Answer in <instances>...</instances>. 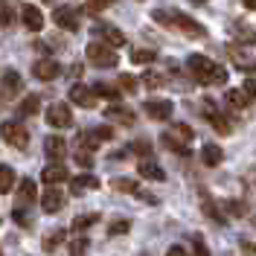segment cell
Masks as SVG:
<instances>
[{
  "label": "cell",
  "instance_id": "5b68a950",
  "mask_svg": "<svg viewBox=\"0 0 256 256\" xmlns=\"http://www.w3.org/2000/svg\"><path fill=\"white\" fill-rule=\"evenodd\" d=\"M227 56H230V62L236 64V70H244V73H254L256 70V52L248 50L244 44H230Z\"/></svg>",
  "mask_w": 256,
  "mask_h": 256
},
{
  "label": "cell",
  "instance_id": "4316f807",
  "mask_svg": "<svg viewBox=\"0 0 256 256\" xmlns=\"http://www.w3.org/2000/svg\"><path fill=\"white\" fill-rule=\"evenodd\" d=\"M64 239H67L64 230H52V233H47V236L41 239V248H44L47 254H52V250H58V248L64 244Z\"/></svg>",
  "mask_w": 256,
  "mask_h": 256
},
{
  "label": "cell",
  "instance_id": "b9f144b4",
  "mask_svg": "<svg viewBox=\"0 0 256 256\" xmlns=\"http://www.w3.org/2000/svg\"><path fill=\"white\" fill-rule=\"evenodd\" d=\"M12 218H15V224H20V227H32V216L30 212H24V207L12 210Z\"/></svg>",
  "mask_w": 256,
  "mask_h": 256
},
{
  "label": "cell",
  "instance_id": "ee69618b",
  "mask_svg": "<svg viewBox=\"0 0 256 256\" xmlns=\"http://www.w3.org/2000/svg\"><path fill=\"white\" fill-rule=\"evenodd\" d=\"M114 0H88V9L90 12H102V9H108Z\"/></svg>",
  "mask_w": 256,
  "mask_h": 256
},
{
  "label": "cell",
  "instance_id": "4dcf8cb0",
  "mask_svg": "<svg viewBox=\"0 0 256 256\" xmlns=\"http://www.w3.org/2000/svg\"><path fill=\"white\" fill-rule=\"evenodd\" d=\"M12 186H15V169L12 166H0V195L12 192Z\"/></svg>",
  "mask_w": 256,
  "mask_h": 256
},
{
  "label": "cell",
  "instance_id": "83f0119b",
  "mask_svg": "<svg viewBox=\"0 0 256 256\" xmlns=\"http://www.w3.org/2000/svg\"><path fill=\"white\" fill-rule=\"evenodd\" d=\"M96 222H99V212H84V216H76V218H73L70 230H73V233H84V230L94 227Z\"/></svg>",
  "mask_w": 256,
  "mask_h": 256
},
{
  "label": "cell",
  "instance_id": "3957f363",
  "mask_svg": "<svg viewBox=\"0 0 256 256\" xmlns=\"http://www.w3.org/2000/svg\"><path fill=\"white\" fill-rule=\"evenodd\" d=\"M84 58L94 64V67H116L120 64V56H116V50L108 47L105 41H99V38H94L88 47H84Z\"/></svg>",
  "mask_w": 256,
  "mask_h": 256
},
{
  "label": "cell",
  "instance_id": "7bdbcfd3",
  "mask_svg": "<svg viewBox=\"0 0 256 256\" xmlns=\"http://www.w3.org/2000/svg\"><path fill=\"white\" fill-rule=\"evenodd\" d=\"M131 230V222H111L108 224V236H122Z\"/></svg>",
  "mask_w": 256,
  "mask_h": 256
},
{
  "label": "cell",
  "instance_id": "f5cc1de1",
  "mask_svg": "<svg viewBox=\"0 0 256 256\" xmlns=\"http://www.w3.org/2000/svg\"><path fill=\"white\" fill-rule=\"evenodd\" d=\"M192 3H198V6H204V3H207V0H192Z\"/></svg>",
  "mask_w": 256,
  "mask_h": 256
},
{
  "label": "cell",
  "instance_id": "f35d334b",
  "mask_svg": "<svg viewBox=\"0 0 256 256\" xmlns=\"http://www.w3.org/2000/svg\"><path fill=\"white\" fill-rule=\"evenodd\" d=\"M120 88H122L126 94H137V88H140V82L134 79L131 73H120Z\"/></svg>",
  "mask_w": 256,
  "mask_h": 256
},
{
  "label": "cell",
  "instance_id": "6da1fadb",
  "mask_svg": "<svg viewBox=\"0 0 256 256\" xmlns=\"http://www.w3.org/2000/svg\"><path fill=\"white\" fill-rule=\"evenodd\" d=\"M152 18H154L158 24H163V26L178 30L180 35H190V38H204V35H207V30H204L195 18L184 15V12H178V9H154Z\"/></svg>",
  "mask_w": 256,
  "mask_h": 256
},
{
  "label": "cell",
  "instance_id": "d590c367",
  "mask_svg": "<svg viewBox=\"0 0 256 256\" xmlns=\"http://www.w3.org/2000/svg\"><path fill=\"white\" fill-rule=\"evenodd\" d=\"M90 90L96 94V99H99V96H105V99H120V88H111V84H102V82H99V84H94Z\"/></svg>",
  "mask_w": 256,
  "mask_h": 256
},
{
  "label": "cell",
  "instance_id": "5bb4252c",
  "mask_svg": "<svg viewBox=\"0 0 256 256\" xmlns=\"http://www.w3.org/2000/svg\"><path fill=\"white\" fill-rule=\"evenodd\" d=\"M0 88H3V96H20L24 94V79H20V73L12 70V67H6L3 76H0Z\"/></svg>",
  "mask_w": 256,
  "mask_h": 256
},
{
  "label": "cell",
  "instance_id": "ba28073f",
  "mask_svg": "<svg viewBox=\"0 0 256 256\" xmlns=\"http://www.w3.org/2000/svg\"><path fill=\"white\" fill-rule=\"evenodd\" d=\"M204 114H207V122L212 126V131H218V134H230L233 131V122H230V116L227 114H222L218 108H216V102H204Z\"/></svg>",
  "mask_w": 256,
  "mask_h": 256
},
{
  "label": "cell",
  "instance_id": "e575fe53",
  "mask_svg": "<svg viewBox=\"0 0 256 256\" xmlns=\"http://www.w3.org/2000/svg\"><path fill=\"white\" fill-rule=\"evenodd\" d=\"M111 186L116 192H131V195H134V190H137V180H134V178H114Z\"/></svg>",
  "mask_w": 256,
  "mask_h": 256
},
{
  "label": "cell",
  "instance_id": "db71d44e",
  "mask_svg": "<svg viewBox=\"0 0 256 256\" xmlns=\"http://www.w3.org/2000/svg\"><path fill=\"white\" fill-rule=\"evenodd\" d=\"M41 3H52V0H41Z\"/></svg>",
  "mask_w": 256,
  "mask_h": 256
},
{
  "label": "cell",
  "instance_id": "836d02e7",
  "mask_svg": "<svg viewBox=\"0 0 256 256\" xmlns=\"http://www.w3.org/2000/svg\"><path fill=\"white\" fill-rule=\"evenodd\" d=\"M143 84L146 88H152V90H158V88L166 84V76H163V73H154V70H148V73H143Z\"/></svg>",
  "mask_w": 256,
  "mask_h": 256
},
{
  "label": "cell",
  "instance_id": "4fadbf2b",
  "mask_svg": "<svg viewBox=\"0 0 256 256\" xmlns=\"http://www.w3.org/2000/svg\"><path fill=\"white\" fill-rule=\"evenodd\" d=\"M32 73H35V79H41V82H52L62 76V64L56 58H41V62L32 64Z\"/></svg>",
  "mask_w": 256,
  "mask_h": 256
},
{
  "label": "cell",
  "instance_id": "d6a6232c",
  "mask_svg": "<svg viewBox=\"0 0 256 256\" xmlns=\"http://www.w3.org/2000/svg\"><path fill=\"white\" fill-rule=\"evenodd\" d=\"M190 244H192V256H210L207 242H204V236H201V233H192V236H190Z\"/></svg>",
  "mask_w": 256,
  "mask_h": 256
},
{
  "label": "cell",
  "instance_id": "7dc6e473",
  "mask_svg": "<svg viewBox=\"0 0 256 256\" xmlns=\"http://www.w3.org/2000/svg\"><path fill=\"white\" fill-rule=\"evenodd\" d=\"M244 94H250V99H256V79L244 82Z\"/></svg>",
  "mask_w": 256,
  "mask_h": 256
},
{
  "label": "cell",
  "instance_id": "8992f818",
  "mask_svg": "<svg viewBox=\"0 0 256 256\" xmlns=\"http://www.w3.org/2000/svg\"><path fill=\"white\" fill-rule=\"evenodd\" d=\"M44 116H47V122L52 128H73V111L64 102H52L47 111H44Z\"/></svg>",
  "mask_w": 256,
  "mask_h": 256
},
{
  "label": "cell",
  "instance_id": "9a60e30c",
  "mask_svg": "<svg viewBox=\"0 0 256 256\" xmlns=\"http://www.w3.org/2000/svg\"><path fill=\"white\" fill-rule=\"evenodd\" d=\"M70 99H73V105H79V108H88V111H90V108H96V94L94 90H90V88H84V84H79V82H76V84H70Z\"/></svg>",
  "mask_w": 256,
  "mask_h": 256
},
{
  "label": "cell",
  "instance_id": "7402d4cb",
  "mask_svg": "<svg viewBox=\"0 0 256 256\" xmlns=\"http://www.w3.org/2000/svg\"><path fill=\"white\" fill-rule=\"evenodd\" d=\"M222 160H224L222 146L207 143L204 148H201V163H204V166H222Z\"/></svg>",
  "mask_w": 256,
  "mask_h": 256
},
{
  "label": "cell",
  "instance_id": "681fc988",
  "mask_svg": "<svg viewBox=\"0 0 256 256\" xmlns=\"http://www.w3.org/2000/svg\"><path fill=\"white\" fill-rule=\"evenodd\" d=\"M242 250H244V254H256V244H250L248 239H242Z\"/></svg>",
  "mask_w": 256,
  "mask_h": 256
},
{
  "label": "cell",
  "instance_id": "603a6c76",
  "mask_svg": "<svg viewBox=\"0 0 256 256\" xmlns=\"http://www.w3.org/2000/svg\"><path fill=\"white\" fill-rule=\"evenodd\" d=\"M41 111V96L38 94H26V99H20L18 105V116H35Z\"/></svg>",
  "mask_w": 256,
  "mask_h": 256
},
{
  "label": "cell",
  "instance_id": "d4e9b609",
  "mask_svg": "<svg viewBox=\"0 0 256 256\" xmlns=\"http://www.w3.org/2000/svg\"><path fill=\"white\" fill-rule=\"evenodd\" d=\"M166 134H172L175 140H180V143H186V146H190V140L195 137V131H192L186 122H172V126L166 128Z\"/></svg>",
  "mask_w": 256,
  "mask_h": 256
},
{
  "label": "cell",
  "instance_id": "bcb514c9",
  "mask_svg": "<svg viewBox=\"0 0 256 256\" xmlns=\"http://www.w3.org/2000/svg\"><path fill=\"white\" fill-rule=\"evenodd\" d=\"M134 195H137L140 201H146V204H158V195H148V192H143V190H134Z\"/></svg>",
  "mask_w": 256,
  "mask_h": 256
},
{
  "label": "cell",
  "instance_id": "f546056e",
  "mask_svg": "<svg viewBox=\"0 0 256 256\" xmlns=\"http://www.w3.org/2000/svg\"><path fill=\"white\" fill-rule=\"evenodd\" d=\"M201 201H204V216H207V218H212L216 224H224V222H227V218H224L222 212H218L216 201H210V195H207V192H201Z\"/></svg>",
  "mask_w": 256,
  "mask_h": 256
},
{
  "label": "cell",
  "instance_id": "44dd1931",
  "mask_svg": "<svg viewBox=\"0 0 256 256\" xmlns=\"http://www.w3.org/2000/svg\"><path fill=\"white\" fill-rule=\"evenodd\" d=\"M224 102H227L233 111H244V108L250 105V96L244 94V90H236V88H230V90L224 94Z\"/></svg>",
  "mask_w": 256,
  "mask_h": 256
},
{
  "label": "cell",
  "instance_id": "484cf974",
  "mask_svg": "<svg viewBox=\"0 0 256 256\" xmlns=\"http://www.w3.org/2000/svg\"><path fill=\"white\" fill-rule=\"evenodd\" d=\"M160 143H163V148H169V152H175V154H180V158H186L190 154V146L186 143H180V140H175L172 134H160Z\"/></svg>",
  "mask_w": 256,
  "mask_h": 256
},
{
  "label": "cell",
  "instance_id": "f907efd6",
  "mask_svg": "<svg viewBox=\"0 0 256 256\" xmlns=\"http://www.w3.org/2000/svg\"><path fill=\"white\" fill-rule=\"evenodd\" d=\"M70 76H73V79H79V76H82V64H73V67H70Z\"/></svg>",
  "mask_w": 256,
  "mask_h": 256
},
{
  "label": "cell",
  "instance_id": "277c9868",
  "mask_svg": "<svg viewBox=\"0 0 256 256\" xmlns=\"http://www.w3.org/2000/svg\"><path fill=\"white\" fill-rule=\"evenodd\" d=\"M0 137H3V143H9L18 152H26L30 148V131H26L24 122H18V120L0 122Z\"/></svg>",
  "mask_w": 256,
  "mask_h": 256
},
{
  "label": "cell",
  "instance_id": "816d5d0a",
  "mask_svg": "<svg viewBox=\"0 0 256 256\" xmlns=\"http://www.w3.org/2000/svg\"><path fill=\"white\" fill-rule=\"evenodd\" d=\"M242 6H244V9H250V12H256V0H242Z\"/></svg>",
  "mask_w": 256,
  "mask_h": 256
},
{
  "label": "cell",
  "instance_id": "ffe728a7",
  "mask_svg": "<svg viewBox=\"0 0 256 256\" xmlns=\"http://www.w3.org/2000/svg\"><path fill=\"white\" fill-rule=\"evenodd\" d=\"M137 172H140V178H146V180H166V172L160 169L154 160H140V166H137Z\"/></svg>",
  "mask_w": 256,
  "mask_h": 256
},
{
  "label": "cell",
  "instance_id": "8fae6325",
  "mask_svg": "<svg viewBox=\"0 0 256 256\" xmlns=\"http://www.w3.org/2000/svg\"><path fill=\"white\" fill-rule=\"evenodd\" d=\"M94 38H102L108 47H122L126 44V32L111 26V24H94Z\"/></svg>",
  "mask_w": 256,
  "mask_h": 256
},
{
  "label": "cell",
  "instance_id": "e0dca14e",
  "mask_svg": "<svg viewBox=\"0 0 256 256\" xmlns=\"http://www.w3.org/2000/svg\"><path fill=\"white\" fill-rule=\"evenodd\" d=\"M20 18H24V26H26L30 32H41V30H44V15H41V9H38V6L26 3Z\"/></svg>",
  "mask_w": 256,
  "mask_h": 256
},
{
  "label": "cell",
  "instance_id": "30bf717a",
  "mask_svg": "<svg viewBox=\"0 0 256 256\" xmlns=\"http://www.w3.org/2000/svg\"><path fill=\"white\" fill-rule=\"evenodd\" d=\"M64 201H67V195H64V190H58V184H50L47 190H44V195H41L44 212H62Z\"/></svg>",
  "mask_w": 256,
  "mask_h": 256
},
{
  "label": "cell",
  "instance_id": "9c48e42d",
  "mask_svg": "<svg viewBox=\"0 0 256 256\" xmlns=\"http://www.w3.org/2000/svg\"><path fill=\"white\" fill-rule=\"evenodd\" d=\"M52 24L64 32H76L79 30V15L73 12V6H56L52 12Z\"/></svg>",
  "mask_w": 256,
  "mask_h": 256
},
{
  "label": "cell",
  "instance_id": "ab89813d",
  "mask_svg": "<svg viewBox=\"0 0 256 256\" xmlns=\"http://www.w3.org/2000/svg\"><path fill=\"white\" fill-rule=\"evenodd\" d=\"M84 254H88V239L76 236V239L70 242V256H84Z\"/></svg>",
  "mask_w": 256,
  "mask_h": 256
},
{
  "label": "cell",
  "instance_id": "7a4b0ae2",
  "mask_svg": "<svg viewBox=\"0 0 256 256\" xmlns=\"http://www.w3.org/2000/svg\"><path fill=\"white\" fill-rule=\"evenodd\" d=\"M186 67H190L192 79L198 84H227V70L222 64H216L212 58H207V56H198V52L190 56Z\"/></svg>",
  "mask_w": 256,
  "mask_h": 256
},
{
  "label": "cell",
  "instance_id": "74e56055",
  "mask_svg": "<svg viewBox=\"0 0 256 256\" xmlns=\"http://www.w3.org/2000/svg\"><path fill=\"white\" fill-rule=\"evenodd\" d=\"M12 24H15L12 3H3V0H0V26H12Z\"/></svg>",
  "mask_w": 256,
  "mask_h": 256
},
{
  "label": "cell",
  "instance_id": "f6af8a7d",
  "mask_svg": "<svg viewBox=\"0 0 256 256\" xmlns=\"http://www.w3.org/2000/svg\"><path fill=\"white\" fill-rule=\"evenodd\" d=\"M224 207L230 210V216H244V204L242 201H227Z\"/></svg>",
  "mask_w": 256,
  "mask_h": 256
},
{
  "label": "cell",
  "instance_id": "c3c4849f",
  "mask_svg": "<svg viewBox=\"0 0 256 256\" xmlns=\"http://www.w3.org/2000/svg\"><path fill=\"white\" fill-rule=\"evenodd\" d=\"M166 256H190V254H186L180 244H175V248H169V254H166Z\"/></svg>",
  "mask_w": 256,
  "mask_h": 256
},
{
  "label": "cell",
  "instance_id": "7c38bea8",
  "mask_svg": "<svg viewBox=\"0 0 256 256\" xmlns=\"http://www.w3.org/2000/svg\"><path fill=\"white\" fill-rule=\"evenodd\" d=\"M44 154H47L52 163H62V160L70 154V146H67V140H64V137L52 134V137H47V140H44Z\"/></svg>",
  "mask_w": 256,
  "mask_h": 256
},
{
  "label": "cell",
  "instance_id": "cb8c5ba5",
  "mask_svg": "<svg viewBox=\"0 0 256 256\" xmlns=\"http://www.w3.org/2000/svg\"><path fill=\"white\" fill-rule=\"evenodd\" d=\"M70 186H73V192L99 190V178L96 175H76V178H70Z\"/></svg>",
  "mask_w": 256,
  "mask_h": 256
},
{
  "label": "cell",
  "instance_id": "1f68e13d",
  "mask_svg": "<svg viewBox=\"0 0 256 256\" xmlns=\"http://www.w3.org/2000/svg\"><path fill=\"white\" fill-rule=\"evenodd\" d=\"M154 58H158V52H154V50H146V47H140V50L131 52V62L134 64H152Z\"/></svg>",
  "mask_w": 256,
  "mask_h": 256
},
{
  "label": "cell",
  "instance_id": "8d00e7d4",
  "mask_svg": "<svg viewBox=\"0 0 256 256\" xmlns=\"http://www.w3.org/2000/svg\"><path fill=\"white\" fill-rule=\"evenodd\" d=\"M88 137H90L94 143H99V140H114V128L111 126H99V128H94V131H88Z\"/></svg>",
  "mask_w": 256,
  "mask_h": 256
},
{
  "label": "cell",
  "instance_id": "ac0fdd59",
  "mask_svg": "<svg viewBox=\"0 0 256 256\" xmlns=\"http://www.w3.org/2000/svg\"><path fill=\"white\" fill-rule=\"evenodd\" d=\"M41 180L44 184H64V180H70V172H67V166H62V163H50V166H44V172H41Z\"/></svg>",
  "mask_w": 256,
  "mask_h": 256
},
{
  "label": "cell",
  "instance_id": "f1b7e54d",
  "mask_svg": "<svg viewBox=\"0 0 256 256\" xmlns=\"http://www.w3.org/2000/svg\"><path fill=\"white\" fill-rule=\"evenodd\" d=\"M230 32H233V38H236V41H244V44H248V41H256V32L250 30L248 24H242V20H236V24L230 26Z\"/></svg>",
  "mask_w": 256,
  "mask_h": 256
},
{
  "label": "cell",
  "instance_id": "2e32d148",
  "mask_svg": "<svg viewBox=\"0 0 256 256\" xmlns=\"http://www.w3.org/2000/svg\"><path fill=\"white\" fill-rule=\"evenodd\" d=\"M105 120L131 128L134 122H137V114L131 111V108H126V105H111V108H105Z\"/></svg>",
  "mask_w": 256,
  "mask_h": 256
},
{
  "label": "cell",
  "instance_id": "52a82bcc",
  "mask_svg": "<svg viewBox=\"0 0 256 256\" xmlns=\"http://www.w3.org/2000/svg\"><path fill=\"white\" fill-rule=\"evenodd\" d=\"M143 114L154 122H163V120H169L175 114V105L169 99H148V102H143Z\"/></svg>",
  "mask_w": 256,
  "mask_h": 256
},
{
  "label": "cell",
  "instance_id": "60d3db41",
  "mask_svg": "<svg viewBox=\"0 0 256 256\" xmlns=\"http://www.w3.org/2000/svg\"><path fill=\"white\" fill-rule=\"evenodd\" d=\"M128 152H134V154H140V158H143V154H152V143H148V140H134V143L128 146Z\"/></svg>",
  "mask_w": 256,
  "mask_h": 256
},
{
  "label": "cell",
  "instance_id": "d6986e66",
  "mask_svg": "<svg viewBox=\"0 0 256 256\" xmlns=\"http://www.w3.org/2000/svg\"><path fill=\"white\" fill-rule=\"evenodd\" d=\"M35 198H38L35 180H32V178H24V180H20V186H18V204H15V207H30Z\"/></svg>",
  "mask_w": 256,
  "mask_h": 256
}]
</instances>
